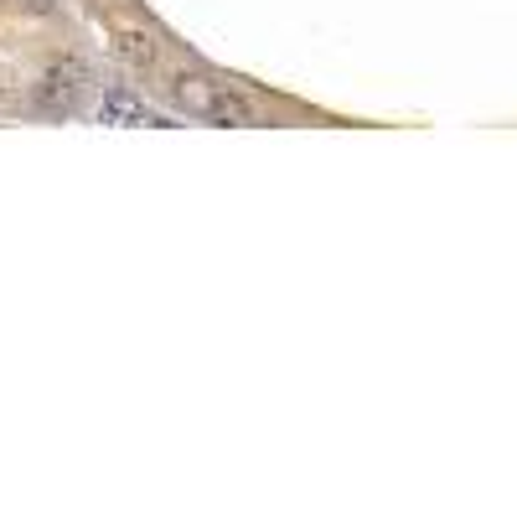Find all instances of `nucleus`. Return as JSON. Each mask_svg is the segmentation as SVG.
I'll list each match as a JSON object with an SVG mask.
<instances>
[{
    "mask_svg": "<svg viewBox=\"0 0 517 517\" xmlns=\"http://www.w3.org/2000/svg\"><path fill=\"white\" fill-rule=\"evenodd\" d=\"M88 63H78V57H57V63L47 68V78L37 83L32 94V109L47 114V119H68L78 104H83V88H88Z\"/></svg>",
    "mask_w": 517,
    "mask_h": 517,
    "instance_id": "f257e3e1",
    "label": "nucleus"
},
{
    "mask_svg": "<svg viewBox=\"0 0 517 517\" xmlns=\"http://www.w3.org/2000/svg\"><path fill=\"white\" fill-rule=\"evenodd\" d=\"M99 119H104V125H135V130H150V125H156V130H176L171 119L150 114V109L130 94V88H114V94H104V99H99Z\"/></svg>",
    "mask_w": 517,
    "mask_h": 517,
    "instance_id": "f03ea898",
    "label": "nucleus"
},
{
    "mask_svg": "<svg viewBox=\"0 0 517 517\" xmlns=\"http://www.w3.org/2000/svg\"><path fill=\"white\" fill-rule=\"evenodd\" d=\"M171 94H176V104L187 109V114H197V119H212V99H218V83H207V78H176L171 83Z\"/></svg>",
    "mask_w": 517,
    "mask_h": 517,
    "instance_id": "7ed1b4c3",
    "label": "nucleus"
},
{
    "mask_svg": "<svg viewBox=\"0 0 517 517\" xmlns=\"http://www.w3.org/2000/svg\"><path fill=\"white\" fill-rule=\"evenodd\" d=\"M212 125H228V130H238V125H254V109H249V99H243L238 88H223V83H218V99H212Z\"/></svg>",
    "mask_w": 517,
    "mask_h": 517,
    "instance_id": "20e7f679",
    "label": "nucleus"
},
{
    "mask_svg": "<svg viewBox=\"0 0 517 517\" xmlns=\"http://www.w3.org/2000/svg\"><path fill=\"white\" fill-rule=\"evenodd\" d=\"M114 47L130 57V63H140V68H150L161 57V47L150 42V32H140V26H114Z\"/></svg>",
    "mask_w": 517,
    "mask_h": 517,
    "instance_id": "39448f33",
    "label": "nucleus"
},
{
    "mask_svg": "<svg viewBox=\"0 0 517 517\" xmlns=\"http://www.w3.org/2000/svg\"><path fill=\"white\" fill-rule=\"evenodd\" d=\"M0 109H11V94H0Z\"/></svg>",
    "mask_w": 517,
    "mask_h": 517,
    "instance_id": "423d86ee",
    "label": "nucleus"
}]
</instances>
